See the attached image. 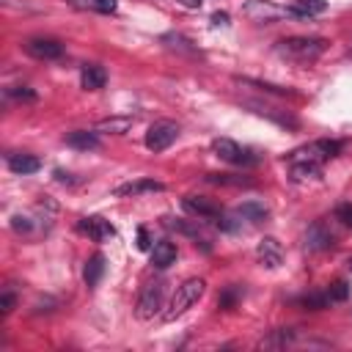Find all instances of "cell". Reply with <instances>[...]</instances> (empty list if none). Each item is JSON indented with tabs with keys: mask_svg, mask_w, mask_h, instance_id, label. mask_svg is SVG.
<instances>
[{
	"mask_svg": "<svg viewBox=\"0 0 352 352\" xmlns=\"http://www.w3.org/2000/svg\"><path fill=\"white\" fill-rule=\"evenodd\" d=\"M162 41H165L168 50H179V52H190V55L195 52V47H190V41L179 33H168V36H162Z\"/></svg>",
	"mask_w": 352,
	"mask_h": 352,
	"instance_id": "cell-24",
	"label": "cell"
},
{
	"mask_svg": "<svg viewBox=\"0 0 352 352\" xmlns=\"http://www.w3.org/2000/svg\"><path fill=\"white\" fill-rule=\"evenodd\" d=\"M104 275V256L102 253H94L88 261H85V270H82V278L88 286H96Z\"/></svg>",
	"mask_w": 352,
	"mask_h": 352,
	"instance_id": "cell-18",
	"label": "cell"
},
{
	"mask_svg": "<svg viewBox=\"0 0 352 352\" xmlns=\"http://www.w3.org/2000/svg\"><path fill=\"white\" fill-rule=\"evenodd\" d=\"M336 220H341L344 226H349V228H352V204L338 206V209H336Z\"/></svg>",
	"mask_w": 352,
	"mask_h": 352,
	"instance_id": "cell-28",
	"label": "cell"
},
{
	"mask_svg": "<svg viewBox=\"0 0 352 352\" xmlns=\"http://www.w3.org/2000/svg\"><path fill=\"white\" fill-rule=\"evenodd\" d=\"M346 267H349V270H352V256H349V258H346Z\"/></svg>",
	"mask_w": 352,
	"mask_h": 352,
	"instance_id": "cell-32",
	"label": "cell"
},
{
	"mask_svg": "<svg viewBox=\"0 0 352 352\" xmlns=\"http://www.w3.org/2000/svg\"><path fill=\"white\" fill-rule=\"evenodd\" d=\"M204 292H206V280L204 278H187L182 286H176V292H173V297H170V302H168V308H165L162 316L168 322L176 319V316H182L190 305H195L204 297Z\"/></svg>",
	"mask_w": 352,
	"mask_h": 352,
	"instance_id": "cell-3",
	"label": "cell"
},
{
	"mask_svg": "<svg viewBox=\"0 0 352 352\" xmlns=\"http://www.w3.org/2000/svg\"><path fill=\"white\" fill-rule=\"evenodd\" d=\"M132 126V118H104V121H99L96 124V129H110V132H116V135H121V132H126Z\"/></svg>",
	"mask_w": 352,
	"mask_h": 352,
	"instance_id": "cell-25",
	"label": "cell"
},
{
	"mask_svg": "<svg viewBox=\"0 0 352 352\" xmlns=\"http://www.w3.org/2000/svg\"><path fill=\"white\" fill-rule=\"evenodd\" d=\"M8 168L19 176H28V173H36L41 168V162L33 157V154H11L8 157Z\"/></svg>",
	"mask_w": 352,
	"mask_h": 352,
	"instance_id": "cell-17",
	"label": "cell"
},
{
	"mask_svg": "<svg viewBox=\"0 0 352 352\" xmlns=\"http://www.w3.org/2000/svg\"><path fill=\"white\" fill-rule=\"evenodd\" d=\"M289 344H294V330L289 327L272 330L267 338H261V346H289Z\"/></svg>",
	"mask_w": 352,
	"mask_h": 352,
	"instance_id": "cell-21",
	"label": "cell"
},
{
	"mask_svg": "<svg viewBox=\"0 0 352 352\" xmlns=\"http://www.w3.org/2000/svg\"><path fill=\"white\" fill-rule=\"evenodd\" d=\"M256 258H258L264 267H270V270L280 267V264H283V248H280V242H278L275 236H264V239L258 242V248H256Z\"/></svg>",
	"mask_w": 352,
	"mask_h": 352,
	"instance_id": "cell-10",
	"label": "cell"
},
{
	"mask_svg": "<svg viewBox=\"0 0 352 352\" xmlns=\"http://www.w3.org/2000/svg\"><path fill=\"white\" fill-rule=\"evenodd\" d=\"M346 294H349V289H346V283H344V280H338V283H333V286L327 289V297H330V302H341Z\"/></svg>",
	"mask_w": 352,
	"mask_h": 352,
	"instance_id": "cell-26",
	"label": "cell"
},
{
	"mask_svg": "<svg viewBox=\"0 0 352 352\" xmlns=\"http://www.w3.org/2000/svg\"><path fill=\"white\" fill-rule=\"evenodd\" d=\"M176 138H179V124L176 121H168V118L154 121L146 132V148L148 151H165L170 143H176Z\"/></svg>",
	"mask_w": 352,
	"mask_h": 352,
	"instance_id": "cell-5",
	"label": "cell"
},
{
	"mask_svg": "<svg viewBox=\"0 0 352 352\" xmlns=\"http://www.w3.org/2000/svg\"><path fill=\"white\" fill-rule=\"evenodd\" d=\"M349 52H352V41H349Z\"/></svg>",
	"mask_w": 352,
	"mask_h": 352,
	"instance_id": "cell-33",
	"label": "cell"
},
{
	"mask_svg": "<svg viewBox=\"0 0 352 352\" xmlns=\"http://www.w3.org/2000/svg\"><path fill=\"white\" fill-rule=\"evenodd\" d=\"M236 82L253 85V88H261V91H270V94H278V96H292L289 88H280V85H272V82H261V80H250V77H236Z\"/></svg>",
	"mask_w": 352,
	"mask_h": 352,
	"instance_id": "cell-23",
	"label": "cell"
},
{
	"mask_svg": "<svg viewBox=\"0 0 352 352\" xmlns=\"http://www.w3.org/2000/svg\"><path fill=\"white\" fill-rule=\"evenodd\" d=\"M63 140H66L69 148H77V151H96V148H99L96 132H88V129H74V132H69Z\"/></svg>",
	"mask_w": 352,
	"mask_h": 352,
	"instance_id": "cell-13",
	"label": "cell"
},
{
	"mask_svg": "<svg viewBox=\"0 0 352 352\" xmlns=\"http://www.w3.org/2000/svg\"><path fill=\"white\" fill-rule=\"evenodd\" d=\"M160 190H165V184H160L154 179H135V182L116 187V195H143V192H160Z\"/></svg>",
	"mask_w": 352,
	"mask_h": 352,
	"instance_id": "cell-15",
	"label": "cell"
},
{
	"mask_svg": "<svg viewBox=\"0 0 352 352\" xmlns=\"http://www.w3.org/2000/svg\"><path fill=\"white\" fill-rule=\"evenodd\" d=\"M104 82H107V72H104L99 63H88V66H82L80 85H82L85 91H99V88H104Z\"/></svg>",
	"mask_w": 352,
	"mask_h": 352,
	"instance_id": "cell-14",
	"label": "cell"
},
{
	"mask_svg": "<svg viewBox=\"0 0 352 352\" xmlns=\"http://www.w3.org/2000/svg\"><path fill=\"white\" fill-rule=\"evenodd\" d=\"M236 294H239V289H234V286H231V289H226V292L220 294L217 305H220V308H231V305L236 302Z\"/></svg>",
	"mask_w": 352,
	"mask_h": 352,
	"instance_id": "cell-27",
	"label": "cell"
},
{
	"mask_svg": "<svg viewBox=\"0 0 352 352\" xmlns=\"http://www.w3.org/2000/svg\"><path fill=\"white\" fill-rule=\"evenodd\" d=\"M324 8H327L324 0H294V6H292L294 16H314V14H322Z\"/></svg>",
	"mask_w": 352,
	"mask_h": 352,
	"instance_id": "cell-19",
	"label": "cell"
},
{
	"mask_svg": "<svg viewBox=\"0 0 352 352\" xmlns=\"http://www.w3.org/2000/svg\"><path fill=\"white\" fill-rule=\"evenodd\" d=\"M22 50L36 60H58L63 55V44L50 36H33L22 44Z\"/></svg>",
	"mask_w": 352,
	"mask_h": 352,
	"instance_id": "cell-6",
	"label": "cell"
},
{
	"mask_svg": "<svg viewBox=\"0 0 352 352\" xmlns=\"http://www.w3.org/2000/svg\"><path fill=\"white\" fill-rule=\"evenodd\" d=\"M212 151H214L220 160L231 162V165H253V162H256V157H250V151L242 148V146H239L236 140H231V138H214V140H212Z\"/></svg>",
	"mask_w": 352,
	"mask_h": 352,
	"instance_id": "cell-8",
	"label": "cell"
},
{
	"mask_svg": "<svg viewBox=\"0 0 352 352\" xmlns=\"http://www.w3.org/2000/svg\"><path fill=\"white\" fill-rule=\"evenodd\" d=\"M338 151H341L338 140H314V143H308L302 148H294L286 157V162L292 165V176L294 179H314V176H319L322 165L327 160H333Z\"/></svg>",
	"mask_w": 352,
	"mask_h": 352,
	"instance_id": "cell-1",
	"label": "cell"
},
{
	"mask_svg": "<svg viewBox=\"0 0 352 352\" xmlns=\"http://www.w3.org/2000/svg\"><path fill=\"white\" fill-rule=\"evenodd\" d=\"M162 297H165V283L162 280H151L140 289L138 294V305H135V314L138 319H151L160 308H162Z\"/></svg>",
	"mask_w": 352,
	"mask_h": 352,
	"instance_id": "cell-4",
	"label": "cell"
},
{
	"mask_svg": "<svg viewBox=\"0 0 352 352\" xmlns=\"http://www.w3.org/2000/svg\"><path fill=\"white\" fill-rule=\"evenodd\" d=\"M0 308H3V314H8V311L14 308V292H3V297H0Z\"/></svg>",
	"mask_w": 352,
	"mask_h": 352,
	"instance_id": "cell-30",
	"label": "cell"
},
{
	"mask_svg": "<svg viewBox=\"0 0 352 352\" xmlns=\"http://www.w3.org/2000/svg\"><path fill=\"white\" fill-rule=\"evenodd\" d=\"M242 104H245L248 110H253L256 116L270 118V121L278 124V126H286V129H297V126H300V121H297L289 110H280V107H275V104H267V102H258V99H245Z\"/></svg>",
	"mask_w": 352,
	"mask_h": 352,
	"instance_id": "cell-7",
	"label": "cell"
},
{
	"mask_svg": "<svg viewBox=\"0 0 352 352\" xmlns=\"http://www.w3.org/2000/svg\"><path fill=\"white\" fill-rule=\"evenodd\" d=\"M88 6H91V8H96V11H102V14L116 11V0H88Z\"/></svg>",
	"mask_w": 352,
	"mask_h": 352,
	"instance_id": "cell-29",
	"label": "cell"
},
{
	"mask_svg": "<svg viewBox=\"0 0 352 352\" xmlns=\"http://www.w3.org/2000/svg\"><path fill=\"white\" fill-rule=\"evenodd\" d=\"M77 228H80L82 234H88L94 242H107V239H113V236H116V228L110 226V220L96 217V214L82 217V220L77 223Z\"/></svg>",
	"mask_w": 352,
	"mask_h": 352,
	"instance_id": "cell-9",
	"label": "cell"
},
{
	"mask_svg": "<svg viewBox=\"0 0 352 352\" xmlns=\"http://www.w3.org/2000/svg\"><path fill=\"white\" fill-rule=\"evenodd\" d=\"M182 206H184L187 212H192L195 217H204V220H217V217L223 214V209H220L217 204H212L209 198H204V195H187V198L182 201Z\"/></svg>",
	"mask_w": 352,
	"mask_h": 352,
	"instance_id": "cell-11",
	"label": "cell"
},
{
	"mask_svg": "<svg viewBox=\"0 0 352 352\" xmlns=\"http://www.w3.org/2000/svg\"><path fill=\"white\" fill-rule=\"evenodd\" d=\"M333 245V234L324 223H314L308 231H305V248L308 250H327Z\"/></svg>",
	"mask_w": 352,
	"mask_h": 352,
	"instance_id": "cell-12",
	"label": "cell"
},
{
	"mask_svg": "<svg viewBox=\"0 0 352 352\" xmlns=\"http://www.w3.org/2000/svg\"><path fill=\"white\" fill-rule=\"evenodd\" d=\"M236 214L245 217V220H250V223H258V220L267 217V206H264V204H256V201H245V204L236 209Z\"/></svg>",
	"mask_w": 352,
	"mask_h": 352,
	"instance_id": "cell-20",
	"label": "cell"
},
{
	"mask_svg": "<svg viewBox=\"0 0 352 352\" xmlns=\"http://www.w3.org/2000/svg\"><path fill=\"white\" fill-rule=\"evenodd\" d=\"M206 182H212V184H226V187H248V184H253L250 179L234 176V173H206Z\"/></svg>",
	"mask_w": 352,
	"mask_h": 352,
	"instance_id": "cell-22",
	"label": "cell"
},
{
	"mask_svg": "<svg viewBox=\"0 0 352 352\" xmlns=\"http://www.w3.org/2000/svg\"><path fill=\"white\" fill-rule=\"evenodd\" d=\"M327 50V41L319 36H286L280 41H275V55L297 63V66H308L314 60H319V55Z\"/></svg>",
	"mask_w": 352,
	"mask_h": 352,
	"instance_id": "cell-2",
	"label": "cell"
},
{
	"mask_svg": "<svg viewBox=\"0 0 352 352\" xmlns=\"http://www.w3.org/2000/svg\"><path fill=\"white\" fill-rule=\"evenodd\" d=\"M138 248H140V250H146V248H148V236H146V231H143V228L138 231Z\"/></svg>",
	"mask_w": 352,
	"mask_h": 352,
	"instance_id": "cell-31",
	"label": "cell"
},
{
	"mask_svg": "<svg viewBox=\"0 0 352 352\" xmlns=\"http://www.w3.org/2000/svg\"><path fill=\"white\" fill-rule=\"evenodd\" d=\"M173 261H176V245L168 242V239L157 242L154 250H151V264H154L157 270H165V267H170Z\"/></svg>",
	"mask_w": 352,
	"mask_h": 352,
	"instance_id": "cell-16",
	"label": "cell"
}]
</instances>
